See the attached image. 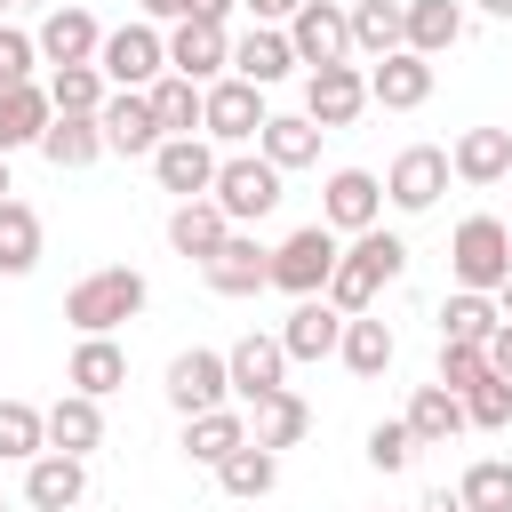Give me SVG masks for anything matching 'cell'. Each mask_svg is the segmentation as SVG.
Returning a JSON list of instances; mask_svg holds the SVG:
<instances>
[{
	"label": "cell",
	"mask_w": 512,
	"mask_h": 512,
	"mask_svg": "<svg viewBox=\"0 0 512 512\" xmlns=\"http://www.w3.org/2000/svg\"><path fill=\"white\" fill-rule=\"evenodd\" d=\"M400 272H408V240H400V232H384V224H376V232H352V248H336L328 304L352 320V312H368V304H376Z\"/></svg>",
	"instance_id": "1"
},
{
	"label": "cell",
	"mask_w": 512,
	"mask_h": 512,
	"mask_svg": "<svg viewBox=\"0 0 512 512\" xmlns=\"http://www.w3.org/2000/svg\"><path fill=\"white\" fill-rule=\"evenodd\" d=\"M144 304H152V288H144L136 264H104V272H88V280L64 288V320H72L80 336H112V328L136 320Z\"/></svg>",
	"instance_id": "2"
},
{
	"label": "cell",
	"mask_w": 512,
	"mask_h": 512,
	"mask_svg": "<svg viewBox=\"0 0 512 512\" xmlns=\"http://www.w3.org/2000/svg\"><path fill=\"white\" fill-rule=\"evenodd\" d=\"M208 200L224 208V224H232V232H240V224H264V216L280 208V168H272L264 152H232V160H216Z\"/></svg>",
	"instance_id": "3"
},
{
	"label": "cell",
	"mask_w": 512,
	"mask_h": 512,
	"mask_svg": "<svg viewBox=\"0 0 512 512\" xmlns=\"http://www.w3.org/2000/svg\"><path fill=\"white\" fill-rule=\"evenodd\" d=\"M448 272H456V288L496 296L504 272H512V232H504V216H464L456 240H448Z\"/></svg>",
	"instance_id": "4"
},
{
	"label": "cell",
	"mask_w": 512,
	"mask_h": 512,
	"mask_svg": "<svg viewBox=\"0 0 512 512\" xmlns=\"http://www.w3.org/2000/svg\"><path fill=\"white\" fill-rule=\"evenodd\" d=\"M328 272H336V232H328V224H296V232L272 248V288H288L296 304H304V296H328Z\"/></svg>",
	"instance_id": "5"
},
{
	"label": "cell",
	"mask_w": 512,
	"mask_h": 512,
	"mask_svg": "<svg viewBox=\"0 0 512 512\" xmlns=\"http://www.w3.org/2000/svg\"><path fill=\"white\" fill-rule=\"evenodd\" d=\"M96 72H104V88H152V80L168 72V40H160V24H120V32H104Z\"/></svg>",
	"instance_id": "6"
},
{
	"label": "cell",
	"mask_w": 512,
	"mask_h": 512,
	"mask_svg": "<svg viewBox=\"0 0 512 512\" xmlns=\"http://www.w3.org/2000/svg\"><path fill=\"white\" fill-rule=\"evenodd\" d=\"M264 88H248V80H208L200 88V136H216V144H248V136H264Z\"/></svg>",
	"instance_id": "7"
},
{
	"label": "cell",
	"mask_w": 512,
	"mask_h": 512,
	"mask_svg": "<svg viewBox=\"0 0 512 512\" xmlns=\"http://www.w3.org/2000/svg\"><path fill=\"white\" fill-rule=\"evenodd\" d=\"M368 112V72L360 64H320V72H304V120L328 136V128H352Z\"/></svg>",
	"instance_id": "8"
},
{
	"label": "cell",
	"mask_w": 512,
	"mask_h": 512,
	"mask_svg": "<svg viewBox=\"0 0 512 512\" xmlns=\"http://www.w3.org/2000/svg\"><path fill=\"white\" fill-rule=\"evenodd\" d=\"M320 224L344 240V232H376L384 224V176H368V168H336L328 184H320Z\"/></svg>",
	"instance_id": "9"
},
{
	"label": "cell",
	"mask_w": 512,
	"mask_h": 512,
	"mask_svg": "<svg viewBox=\"0 0 512 512\" xmlns=\"http://www.w3.org/2000/svg\"><path fill=\"white\" fill-rule=\"evenodd\" d=\"M168 408L176 416H208V408H232V376H224V352L192 344L168 360Z\"/></svg>",
	"instance_id": "10"
},
{
	"label": "cell",
	"mask_w": 512,
	"mask_h": 512,
	"mask_svg": "<svg viewBox=\"0 0 512 512\" xmlns=\"http://www.w3.org/2000/svg\"><path fill=\"white\" fill-rule=\"evenodd\" d=\"M288 48H296L304 72H320V64H352V24H344V8H336V0H304V8L288 16Z\"/></svg>",
	"instance_id": "11"
},
{
	"label": "cell",
	"mask_w": 512,
	"mask_h": 512,
	"mask_svg": "<svg viewBox=\"0 0 512 512\" xmlns=\"http://www.w3.org/2000/svg\"><path fill=\"white\" fill-rule=\"evenodd\" d=\"M168 72H176V80H192V88L224 80V72H232V32H224V24H192V16H184V24L168 32Z\"/></svg>",
	"instance_id": "12"
},
{
	"label": "cell",
	"mask_w": 512,
	"mask_h": 512,
	"mask_svg": "<svg viewBox=\"0 0 512 512\" xmlns=\"http://www.w3.org/2000/svg\"><path fill=\"white\" fill-rule=\"evenodd\" d=\"M96 128H104V152H128V160H152L160 152V120H152V96L144 88H112L104 112H96Z\"/></svg>",
	"instance_id": "13"
},
{
	"label": "cell",
	"mask_w": 512,
	"mask_h": 512,
	"mask_svg": "<svg viewBox=\"0 0 512 512\" xmlns=\"http://www.w3.org/2000/svg\"><path fill=\"white\" fill-rule=\"evenodd\" d=\"M440 192H448V152H440V144H408V152L392 160V176H384V200H392L400 216H424Z\"/></svg>",
	"instance_id": "14"
},
{
	"label": "cell",
	"mask_w": 512,
	"mask_h": 512,
	"mask_svg": "<svg viewBox=\"0 0 512 512\" xmlns=\"http://www.w3.org/2000/svg\"><path fill=\"white\" fill-rule=\"evenodd\" d=\"M32 48H40V64H48V72H64V64H96L104 24H96L88 8H48V16H40V32H32Z\"/></svg>",
	"instance_id": "15"
},
{
	"label": "cell",
	"mask_w": 512,
	"mask_h": 512,
	"mask_svg": "<svg viewBox=\"0 0 512 512\" xmlns=\"http://www.w3.org/2000/svg\"><path fill=\"white\" fill-rule=\"evenodd\" d=\"M152 176H160V192H176V200H208V184H216V144H208V136H160Z\"/></svg>",
	"instance_id": "16"
},
{
	"label": "cell",
	"mask_w": 512,
	"mask_h": 512,
	"mask_svg": "<svg viewBox=\"0 0 512 512\" xmlns=\"http://www.w3.org/2000/svg\"><path fill=\"white\" fill-rule=\"evenodd\" d=\"M200 272H208V288H216V296H256V288H272V248H264L256 232H232Z\"/></svg>",
	"instance_id": "17"
},
{
	"label": "cell",
	"mask_w": 512,
	"mask_h": 512,
	"mask_svg": "<svg viewBox=\"0 0 512 512\" xmlns=\"http://www.w3.org/2000/svg\"><path fill=\"white\" fill-rule=\"evenodd\" d=\"M224 376H232V400L248 408V400H264V392H280V376H288V352H280V336H240L232 352H224Z\"/></svg>",
	"instance_id": "18"
},
{
	"label": "cell",
	"mask_w": 512,
	"mask_h": 512,
	"mask_svg": "<svg viewBox=\"0 0 512 512\" xmlns=\"http://www.w3.org/2000/svg\"><path fill=\"white\" fill-rule=\"evenodd\" d=\"M80 496H88V456L40 448V456L24 464V504H32V512H72Z\"/></svg>",
	"instance_id": "19"
},
{
	"label": "cell",
	"mask_w": 512,
	"mask_h": 512,
	"mask_svg": "<svg viewBox=\"0 0 512 512\" xmlns=\"http://www.w3.org/2000/svg\"><path fill=\"white\" fill-rule=\"evenodd\" d=\"M288 72H296V48H288V32H280V24H248V32L232 40V80L272 88V80H288Z\"/></svg>",
	"instance_id": "20"
},
{
	"label": "cell",
	"mask_w": 512,
	"mask_h": 512,
	"mask_svg": "<svg viewBox=\"0 0 512 512\" xmlns=\"http://www.w3.org/2000/svg\"><path fill=\"white\" fill-rule=\"evenodd\" d=\"M424 96H432V64H424V56L392 48V56L368 64V104H384V112H416Z\"/></svg>",
	"instance_id": "21"
},
{
	"label": "cell",
	"mask_w": 512,
	"mask_h": 512,
	"mask_svg": "<svg viewBox=\"0 0 512 512\" xmlns=\"http://www.w3.org/2000/svg\"><path fill=\"white\" fill-rule=\"evenodd\" d=\"M448 176L456 184H504L512 176V128H464L448 144Z\"/></svg>",
	"instance_id": "22"
},
{
	"label": "cell",
	"mask_w": 512,
	"mask_h": 512,
	"mask_svg": "<svg viewBox=\"0 0 512 512\" xmlns=\"http://www.w3.org/2000/svg\"><path fill=\"white\" fill-rule=\"evenodd\" d=\"M456 40H464V8H456V0H408V8H400V48H408V56L432 64V56H448Z\"/></svg>",
	"instance_id": "23"
},
{
	"label": "cell",
	"mask_w": 512,
	"mask_h": 512,
	"mask_svg": "<svg viewBox=\"0 0 512 512\" xmlns=\"http://www.w3.org/2000/svg\"><path fill=\"white\" fill-rule=\"evenodd\" d=\"M304 432H312V408H304V392H288V384H280V392L248 400V440H256V448H272V456H280V448H296Z\"/></svg>",
	"instance_id": "24"
},
{
	"label": "cell",
	"mask_w": 512,
	"mask_h": 512,
	"mask_svg": "<svg viewBox=\"0 0 512 512\" xmlns=\"http://www.w3.org/2000/svg\"><path fill=\"white\" fill-rule=\"evenodd\" d=\"M40 424H48V448H56V456L104 448V400H88V392H64L56 408H40Z\"/></svg>",
	"instance_id": "25"
},
{
	"label": "cell",
	"mask_w": 512,
	"mask_h": 512,
	"mask_svg": "<svg viewBox=\"0 0 512 512\" xmlns=\"http://www.w3.org/2000/svg\"><path fill=\"white\" fill-rule=\"evenodd\" d=\"M336 336H344V312H336L328 296H304V304L288 312V328H280V352H288V360H328Z\"/></svg>",
	"instance_id": "26"
},
{
	"label": "cell",
	"mask_w": 512,
	"mask_h": 512,
	"mask_svg": "<svg viewBox=\"0 0 512 512\" xmlns=\"http://www.w3.org/2000/svg\"><path fill=\"white\" fill-rule=\"evenodd\" d=\"M64 384H72V392H88V400H104V392H120V384H128V352H120L112 336H80V344H72V360H64Z\"/></svg>",
	"instance_id": "27"
},
{
	"label": "cell",
	"mask_w": 512,
	"mask_h": 512,
	"mask_svg": "<svg viewBox=\"0 0 512 512\" xmlns=\"http://www.w3.org/2000/svg\"><path fill=\"white\" fill-rule=\"evenodd\" d=\"M224 240H232V224H224V208H216V200H176V216H168V248H176V256L208 264Z\"/></svg>",
	"instance_id": "28"
},
{
	"label": "cell",
	"mask_w": 512,
	"mask_h": 512,
	"mask_svg": "<svg viewBox=\"0 0 512 512\" xmlns=\"http://www.w3.org/2000/svg\"><path fill=\"white\" fill-rule=\"evenodd\" d=\"M400 424H408V440H416V448H448V440L464 432V400H456L448 384H416V400H408V416H400Z\"/></svg>",
	"instance_id": "29"
},
{
	"label": "cell",
	"mask_w": 512,
	"mask_h": 512,
	"mask_svg": "<svg viewBox=\"0 0 512 512\" xmlns=\"http://www.w3.org/2000/svg\"><path fill=\"white\" fill-rule=\"evenodd\" d=\"M232 448H248V416H240V408H208V416H184V456H192V464H208V472H216Z\"/></svg>",
	"instance_id": "30"
},
{
	"label": "cell",
	"mask_w": 512,
	"mask_h": 512,
	"mask_svg": "<svg viewBox=\"0 0 512 512\" xmlns=\"http://www.w3.org/2000/svg\"><path fill=\"white\" fill-rule=\"evenodd\" d=\"M56 112H48V88L40 80H24V88H0V160L8 152H24V144H40V128H48Z\"/></svg>",
	"instance_id": "31"
},
{
	"label": "cell",
	"mask_w": 512,
	"mask_h": 512,
	"mask_svg": "<svg viewBox=\"0 0 512 512\" xmlns=\"http://www.w3.org/2000/svg\"><path fill=\"white\" fill-rule=\"evenodd\" d=\"M256 152H264L280 176H288V168H312V160H320V128H312L304 112H272L264 136H256Z\"/></svg>",
	"instance_id": "32"
},
{
	"label": "cell",
	"mask_w": 512,
	"mask_h": 512,
	"mask_svg": "<svg viewBox=\"0 0 512 512\" xmlns=\"http://www.w3.org/2000/svg\"><path fill=\"white\" fill-rule=\"evenodd\" d=\"M392 352H400V344H392V328H384L376 312H352V320H344V336H336V360H344L352 376H384V368H392Z\"/></svg>",
	"instance_id": "33"
},
{
	"label": "cell",
	"mask_w": 512,
	"mask_h": 512,
	"mask_svg": "<svg viewBox=\"0 0 512 512\" xmlns=\"http://www.w3.org/2000/svg\"><path fill=\"white\" fill-rule=\"evenodd\" d=\"M40 88H48V112H64V120H96V112H104V96H112L96 64H64V72H48Z\"/></svg>",
	"instance_id": "34"
},
{
	"label": "cell",
	"mask_w": 512,
	"mask_h": 512,
	"mask_svg": "<svg viewBox=\"0 0 512 512\" xmlns=\"http://www.w3.org/2000/svg\"><path fill=\"white\" fill-rule=\"evenodd\" d=\"M216 488H224V496H240V504H256V496H272V488H280V456L248 440V448H232V456L216 464Z\"/></svg>",
	"instance_id": "35"
},
{
	"label": "cell",
	"mask_w": 512,
	"mask_h": 512,
	"mask_svg": "<svg viewBox=\"0 0 512 512\" xmlns=\"http://www.w3.org/2000/svg\"><path fill=\"white\" fill-rule=\"evenodd\" d=\"M40 160H48V168H88V160H104V128L56 112V120L40 128Z\"/></svg>",
	"instance_id": "36"
},
{
	"label": "cell",
	"mask_w": 512,
	"mask_h": 512,
	"mask_svg": "<svg viewBox=\"0 0 512 512\" xmlns=\"http://www.w3.org/2000/svg\"><path fill=\"white\" fill-rule=\"evenodd\" d=\"M344 24H352V56H392L400 48V0H360V8H344Z\"/></svg>",
	"instance_id": "37"
},
{
	"label": "cell",
	"mask_w": 512,
	"mask_h": 512,
	"mask_svg": "<svg viewBox=\"0 0 512 512\" xmlns=\"http://www.w3.org/2000/svg\"><path fill=\"white\" fill-rule=\"evenodd\" d=\"M504 320H496V296H472V288H456L448 304H440V344H488Z\"/></svg>",
	"instance_id": "38"
},
{
	"label": "cell",
	"mask_w": 512,
	"mask_h": 512,
	"mask_svg": "<svg viewBox=\"0 0 512 512\" xmlns=\"http://www.w3.org/2000/svg\"><path fill=\"white\" fill-rule=\"evenodd\" d=\"M144 96H152V120H160V136H200V88H192V80L160 72Z\"/></svg>",
	"instance_id": "39"
},
{
	"label": "cell",
	"mask_w": 512,
	"mask_h": 512,
	"mask_svg": "<svg viewBox=\"0 0 512 512\" xmlns=\"http://www.w3.org/2000/svg\"><path fill=\"white\" fill-rule=\"evenodd\" d=\"M456 504H464V512H512V464H504V456H480V464H464V480H456Z\"/></svg>",
	"instance_id": "40"
},
{
	"label": "cell",
	"mask_w": 512,
	"mask_h": 512,
	"mask_svg": "<svg viewBox=\"0 0 512 512\" xmlns=\"http://www.w3.org/2000/svg\"><path fill=\"white\" fill-rule=\"evenodd\" d=\"M40 264V216L24 208V200H0V272L16 280V272H32Z\"/></svg>",
	"instance_id": "41"
},
{
	"label": "cell",
	"mask_w": 512,
	"mask_h": 512,
	"mask_svg": "<svg viewBox=\"0 0 512 512\" xmlns=\"http://www.w3.org/2000/svg\"><path fill=\"white\" fill-rule=\"evenodd\" d=\"M48 448V424L32 400H0V464H32Z\"/></svg>",
	"instance_id": "42"
},
{
	"label": "cell",
	"mask_w": 512,
	"mask_h": 512,
	"mask_svg": "<svg viewBox=\"0 0 512 512\" xmlns=\"http://www.w3.org/2000/svg\"><path fill=\"white\" fill-rule=\"evenodd\" d=\"M464 424L504 432V424H512V384H504V376H480V384L464 392Z\"/></svg>",
	"instance_id": "43"
},
{
	"label": "cell",
	"mask_w": 512,
	"mask_h": 512,
	"mask_svg": "<svg viewBox=\"0 0 512 512\" xmlns=\"http://www.w3.org/2000/svg\"><path fill=\"white\" fill-rule=\"evenodd\" d=\"M480 376H488V344H440V384H448L456 400H464Z\"/></svg>",
	"instance_id": "44"
},
{
	"label": "cell",
	"mask_w": 512,
	"mask_h": 512,
	"mask_svg": "<svg viewBox=\"0 0 512 512\" xmlns=\"http://www.w3.org/2000/svg\"><path fill=\"white\" fill-rule=\"evenodd\" d=\"M368 464H376V472H408V464H416L408 424H376V432H368Z\"/></svg>",
	"instance_id": "45"
},
{
	"label": "cell",
	"mask_w": 512,
	"mask_h": 512,
	"mask_svg": "<svg viewBox=\"0 0 512 512\" xmlns=\"http://www.w3.org/2000/svg\"><path fill=\"white\" fill-rule=\"evenodd\" d=\"M32 64H40V48H32V32H16V24H0V88H24V80H32Z\"/></svg>",
	"instance_id": "46"
},
{
	"label": "cell",
	"mask_w": 512,
	"mask_h": 512,
	"mask_svg": "<svg viewBox=\"0 0 512 512\" xmlns=\"http://www.w3.org/2000/svg\"><path fill=\"white\" fill-rule=\"evenodd\" d=\"M488 376H504V384H512V320L488 336Z\"/></svg>",
	"instance_id": "47"
},
{
	"label": "cell",
	"mask_w": 512,
	"mask_h": 512,
	"mask_svg": "<svg viewBox=\"0 0 512 512\" xmlns=\"http://www.w3.org/2000/svg\"><path fill=\"white\" fill-rule=\"evenodd\" d=\"M240 8H248V16H256V24H288V16H296V8H304V0H240Z\"/></svg>",
	"instance_id": "48"
},
{
	"label": "cell",
	"mask_w": 512,
	"mask_h": 512,
	"mask_svg": "<svg viewBox=\"0 0 512 512\" xmlns=\"http://www.w3.org/2000/svg\"><path fill=\"white\" fill-rule=\"evenodd\" d=\"M232 8H240V0H184V16H192V24H224Z\"/></svg>",
	"instance_id": "49"
},
{
	"label": "cell",
	"mask_w": 512,
	"mask_h": 512,
	"mask_svg": "<svg viewBox=\"0 0 512 512\" xmlns=\"http://www.w3.org/2000/svg\"><path fill=\"white\" fill-rule=\"evenodd\" d=\"M144 8V24H184V0H136Z\"/></svg>",
	"instance_id": "50"
},
{
	"label": "cell",
	"mask_w": 512,
	"mask_h": 512,
	"mask_svg": "<svg viewBox=\"0 0 512 512\" xmlns=\"http://www.w3.org/2000/svg\"><path fill=\"white\" fill-rule=\"evenodd\" d=\"M416 512H464V504H456V496H448V488H440V496H424V504H416Z\"/></svg>",
	"instance_id": "51"
},
{
	"label": "cell",
	"mask_w": 512,
	"mask_h": 512,
	"mask_svg": "<svg viewBox=\"0 0 512 512\" xmlns=\"http://www.w3.org/2000/svg\"><path fill=\"white\" fill-rule=\"evenodd\" d=\"M496 320H512V272H504V288H496Z\"/></svg>",
	"instance_id": "52"
},
{
	"label": "cell",
	"mask_w": 512,
	"mask_h": 512,
	"mask_svg": "<svg viewBox=\"0 0 512 512\" xmlns=\"http://www.w3.org/2000/svg\"><path fill=\"white\" fill-rule=\"evenodd\" d=\"M480 8H488V16H512V0H480Z\"/></svg>",
	"instance_id": "53"
},
{
	"label": "cell",
	"mask_w": 512,
	"mask_h": 512,
	"mask_svg": "<svg viewBox=\"0 0 512 512\" xmlns=\"http://www.w3.org/2000/svg\"><path fill=\"white\" fill-rule=\"evenodd\" d=\"M8 192H16V184H8V160H0V200H8Z\"/></svg>",
	"instance_id": "54"
},
{
	"label": "cell",
	"mask_w": 512,
	"mask_h": 512,
	"mask_svg": "<svg viewBox=\"0 0 512 512\" xmlns=\"http://www.w3.org/2000/svg\"><path fill=\"white\" fill-rule=\"evenodd\" d=\"M8 8H40V0H8Z\"/></svg>",
	"instance_id": "55"
},
{
	"label": "cell",
	"mask_w": 512,
	"mask_h": 512,
	"mask_svg": "<svg viewBox=\"0 0 512 512\" xmlns=\"http://www.w3.org/2000/svg\"><path fill=\"white\" fill-rule=\"evenodd\" d=\"M0 16H8V0H0Z\"/></svg>",
	"instance_id": "56"
},
{
	"label": "cell",
	"mask_w": 512,
	"mask_h": 512,
	"mask_svg": "<svg viewBox=\"0 0 512 512\" xmlns=\"http://www.w3.org/2000/svg\"><path fill=\"white\" fill-rule=\"evenodd\" d=\"M0 512H8V496H0Z\"/></svg>",
	"instance_id": "57"
},
{
	"label": "cell",
	"mask_w": 512,
	"mask_h": 512,
	"mask_svg": "<svg viewBox=\"0 0 512 512\" xmlns=\"http://www.w3.org/2000/svg\"><path fill=\"white\" fill-rule=\"evenodd\" d=\"M504 232H512V224H504Z\"/></svg>",
	"instance_id": "58"
}]
</instances>
